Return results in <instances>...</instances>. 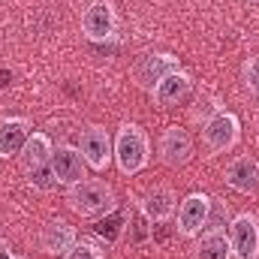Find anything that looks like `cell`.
<instances>
[{
  "instance_id": "obj_7",
  "label": "cell",
  "mask_w": 259,
  "mask_h": 259,
  "mask_svg": "<svg viewBox=\"0 0 259 259\" xmlns=\"http://www.w3.org/2000/svg\"><path fill=\"white\" fill-rule=\"evenodd\" d=\"M175 69H181L178 64V58L175 55H166V52H151V55H142L136 66H133V78H136V84L139 88H145V91H154L169 72H175Z\"/></svg>"
},
{
  "instance_id": "obj_10",
  "label": "cell",
  "mask_w": 259,
  "mask_h": 259,
  "mask_svg": "<svg viewBox=\"0 0 259 259\" xmlns=\"http://www.w3.org/2000/svg\"><path fill=\"white\" fill-rule=\"evenodd\" d=\"M157 154L166 166H184L193 157V136L184 127H166L160 142H157Z\"/></svg>"
},
{
  "instance_id": "obj_6",
  "label": "cell",
  "mask_w": 259,
  "mask_h": 259,
  "mask_svg": "<svg viewBox=\"0 0 259 259\" xmlns=\"http://www.w3.org/2000/svg\"><path fill=\"white\" fill-rule=\"evenodd\" d=\"M229 244L232 259H259V217L256 214H238L229 223Z\"/></svg>"
},
{
  "instance_id": "obj_2",
  "label": "cell",
  "mask_w": 259,
  "mask_h": 259,
  "mask_svg": "<svg viewBox=\"0 0 259 259\" xmlns=\"http://www.w3.org/2000/svg\"><path fill=\"white\" fill-rule=\"evenodd\" d=\"M151 160V142L139 124H121L115 133V166L121 175H139Z\"/></svg>"
},
{
  "instance_id": "obj_13",
  "label": "cell",
  "mask_w": 259,
  "mask_h": 259,
  "mask_svg": "<svg viewBox=\"0 0 259 259\" xmlns=\"http://www.w3.org/2000/svg\"><path fill=\"white\" fill-rule=\"evenodd\" d=\"M190 91H193V75H190V72H184V69H175V72H169V75H166L154 91H151V97H154V103H157V106L172 109V106L184 103V100L190 97Z\"/></svg>"
},
{
  "instance_id": "obj_5",
  "label": "cell",
  "mask_w": 259,
  "mask_h": 259,
  "mask_svg": "<svg viewBox=\"0 0 259 259\" xmlns=\"http://www.w3.org/2000/svg\"><path fill=\"white\" fill-rule=\"evenodd\" d=\"M81 30L91 42H109L118 33V12L109 0H94L81 12Z\"/></svg>"
},
{
  "instance_id": "obj_3",
  "label": "cell",
  "mask_w": 259,
  "mask_h": 259,
  "mask_svg": "<svg viewBox=\"0 0 259 259\" xmlns=\"http://www.w3.org/2000/svg\"><path fill=\"white\" fill-rule=\"evenodd\" d=\"M241 139V121L238 115L226 112V109H217L205 124H202V142L211 154H226L238 145Z\"/></svg>"
},
{
  "instance_id": "obj_9",
  "label": "cell",
  "mask_w": 259,
  "mask_h": 259,
  "mask_svg": "<svg viewBox=\"0 0 259 259\" xmlns=\"http://www.w3.org/2000/svg\"><path fill=\"white\" fill-rule=\"evenodd\" d=\"M49 166H52L58 184H64V187H72V184H78V181L88 178V163H84L81 151L72 148V145H58V148L52 151Z\"/></svg>"
},
{
  "instance_id": "obj_11",
  "label": "cell",
  "mask_w": 259,
  "mask_h": 259,
  "mask_svg": "<svg viewBox=\"0 0 259 259\" xmlns=\"http://www.w3.org/2000/svg\"><path fill=\"white\" fill-rule=\"evenodd\" d=\"M223 181H226L235 193L256 196L259 193V160L256 157H235V160L226 166Z\"/></svg>"
},
{
  "instance_id": "obj_16",
  "label": "cell",
  "mask_w": 259,
  "mask_h": 259,
  "mask_svg": "<svg viewBox=\"0 0 259 259\" xmlns=\"http://www.w3.org/2000/svg\"><path fill=\"white\" fill-rule=\"evenodd\" d=\"M193 259H232V244L226 229H205L196 235Z\"/></svg>"
},
{
  "instance_id": "obj_23",
  "label": "cell",
  "mask_w": 259,
  "mask_h": 259,
  "mask_svg": "<svg viewBox=\"0 0 259 259\" xmlns=\"http://www.w3.org/2000/svg\"><path fill=\"white\" fill-rule=\"evenodd\" d=\"M6 259H24V256H6Z\"/></svg>"
},
{
  "instance_id": "obj_14",
  "label": "cell",
  "mask_w": 259,
  "mask_h": 259,
  "mask_svg": "<svg viewBox=\"0 0 259 259\" xmlns=\"http://www.w3.org/2000/svg\"><path fill=\"white\" fill-rule=\"evenodd\" d=\"M139 205H142V214H145L148 223H166L178 211V196H175L172 187H151L142 196Z\"/></svg>"
},
{
  "instance_id": "obj_15",
  "label": "cell",
  "mask_w": 259,
  "mask_h": 259,
  "mask_svg": "<svg viewBox=\"0 0 259 259\" xmlns=\"http://www.w3.org/2000/svg\"><path fill=\"white\" fill-rule=\"evenodd\" d=\"M30 121L27 118H3L0 121V160H9V157H18L24 142L30 139Z\"/></svg>"
},
{
  "instance_id": "obj_18",
  "label": "cell",
  "mask_w": 259,
  "mask_h": 259,
  "mask_svg": "<svg viewBox=\"0 0 259 259\" xmlns=\"http://www.w3.org/2000/svg\"><path fill=\"white\" fill-rule=\"evenodd\" d=\"M24 175H27V184H30L33 190H39V193H52V190H58V187H61L49 163H46V166H36V169H27Z\"/></svg>"
},
{
  "instance_id": "obj_17",
  "label": "cell",
  "mask_w": 259,
  "mask_h": 259,
  "mask_svg": "<svg viewBox=\"0 0 259 259\" xmlns=\"http://www.w3.org/2000/svg\"><path fill=\"white\" fill-rule=\"evenodd\" d=\"M52 151H55V145H52V139L46 136V133H30V139L24 142V148H21V154H18V160H21V169L27 172V169H36V166H46L49 160H52Z\"/></svg>"
},
{
  "instance_id": "obj_21",
  "label": "cell",
  "mask_w": 259,
  "mask_h": 259,
  "mask_svg": "<svg viewBox=\"0 0 259 259\" xmlns=\"http://www.w3.org/2000/svg\"><path fill=\"white\" fill-rule=\"evenodd\" d=\"M241 78H244V88L259 97V55L244 61V72H241Z\"/></svg>"
},
{
  "instance_id": "obj_4",
  "label": "cell",
  "mask_w": 259,
  "mask_h": 259,
  "mask_svg": "<svg viewBox=\"0 0 259 259\" xmlns=\"http://www.w3.org/2000/svg\"><path fill=\"white\" fill-rule=\"evenodd\" d=\"M78 151H81L88 169H94V172H106L109 163L115 160V139L109 136V130L106 127L91 124V127L81 130V136H78Z\"/></svg>"
},
{
  "instance_id": "obj_24",
  "label": "cell",
  "mask_w": 259,
  "mask_h": 259,
  "mask_svg": "<svg viewBox=\"0 0 259 259\" xmlns=\"http://www.w3.org/2000/svg\"><path fill=\"white\" fill-rule=\"evenodd\" d=\"M256 3H259V0H256Z\"/></svg>"
},
{
  "instance_id": "obj_12",
  "label": "cell",
  "mask_w": 259,
  "mask_h": 259,
  "mask_svg": "<svg viewBox=\"0 0 259 259\" xmlns=\"http://www.w3.org/2000/svg\"><path fill=\"white\" fill-rule=\"evenodd\" d=\"M75 241H78V235L66 220H49L39 229V250L46 256H66L75 247Z\"/></svg>"
},
{
  "instance_id": "obj_22",
  "label": "cell",
  "mask_w": 259,
  "mask_h": 259,
  "mask_svg": "<svg viewBox=\"0 0 259 259\" xmlns=\"http://www.w3.org/2000/svg\"><path fill=\"white\" fill-rule=\"evenodd\" d=\"M6 253V241H3V235H0V256Z\"/></svg>"
},
{
  "instance_id": "obj_8",
  "label": "cell",
  "mask_w": 259,
  "mask_h": 259,
  "mask_svg": "<svg viewBox=\"0 0 259 259\" xmlns=\"http://www.w3.org/2000/svg\"><path fill=\"white\" fill-rule=\"evenodd\" d=\"M208 214H211V196L190 193L187 199H181V205H178V235L181 238H196L199 232H205Z\"/></svg>"
},
{
  "instance_id": "obj_1",
  "label": "cell",
  "mask_w": 259,
  "mask_h": 259,
  "mask_svg": "<svg viewBox=\"0 0 259 259\" xmlns=\"http://www.w3.org/2000/svg\"><path fill=\"white\" fill-rule=\"evenodd\" d=\"M66 205L72 214H78L84 220H100L115 211V190L106 181L84 178V181L66 187Z\"/></svg>"
},
{
  "instance_id": "obj_19",
  "label": "cell",
  "mask_w": 259,
  "mask_h": 259,
  "mask_svg": "<svg viewBox=\"0 0 259 259\" xmlns=\"http://www.w3.org/2000/svg\"><path fill=\"white\" fill-rule=\"evenodd\" d=\"M61 259H106V253H103V247L94 244V241H75V247Z\"/></svg>"
},
{
  "instance_id": "obj_20",
  "label": "cell",
  "mask_w": 259,
  "mask_h": 259,
  "mask_svg": "<svg viewBox=\"0 0 259 259\" xmlns=\"http://www.w3.org/2000/svg\"><path fill=\"white\" fill-rule=\"evenodd\" d=\"M226 220H229V208H226V202L211 199V214H208V226H205V229H226Z\"/></svg>"
}]
</instances>
